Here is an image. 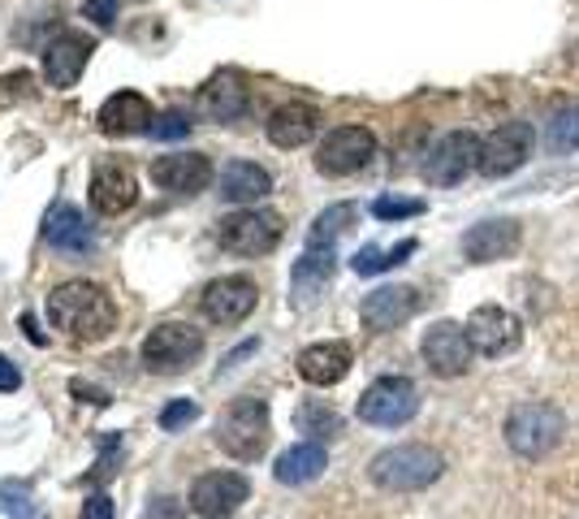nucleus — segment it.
<instances>
[{
    "instance_id": "obj_1",
    "label": "nucleus",
    "mask_w": 579,
    "mask_h": 519,
    "mask_svg": "<svg viewBox=\"0 0 579 519\" xmlns=\"http://www.w3.org/2000/svg\"><path fill=\"white\" fill-rule=\"evenodd\" d=\"M48 320L78 342H100L117 329V303L96 281H66L48 295Z\"/></svg>"
},
{
    "instance_id": "obj_2",
    "label": "nucleus",
    "mask_w": 579,
    "mask_h": 519,
    "mask_svg": "<svg viewBox=\"0 0 579 519\" xmlns=\"http://www.w3.org/2000/svg\"><path fill=\"white\" fill-rule=\"evenodd\" d=\"M441 472H446V459H441L432 446H425V441L389 446V450H381V455L368 463L372 485L386 489V493H416V489H428Z\"/></svg>"
},
{
    "instance_id": "obj_3",
    "label": "nucleus",
    "mask_w": 579,
    "mask_h": 519,
    "mask_svg": "<svg viewBox=\"0 0 579 519\" xmlns=\"http://www.w3.org/2000/svg\"><path fill=\"white\" fill-rule=\"evenodd\" d=\"M269 402L264 399H233L226 411H221V420H217V446L230 455V459H242V463H251V459H260L264 450H269Z\"/></svg>"
},
{
    "instance_id": "obj_4",
    "label": "nucleus",
    "mask_w": 579,
    "mask_h": 519,
    "mask_svg": "<svg viewBox=\"0 0 579 519\" xmlns=\"http://www.w3.org/2000/svg\"><path fill=\"white\" fill-rule=\"evenodd\" d=\"M567 433V416L553 407V402H519V407H510V416H506V441H510V450L515 455H523V459H541L549 455L558 441Z\"/></svg>"
},
{
    "instance_id": "obj_5",
    "label": "nucleus",
    "mask_w": 579,
    "mask_h": 519,
    "mask_svg": "<svg viewBox=\"0 0 579 519\" xmlns=\"http://www.w3.org/2000/svg\"><path fill=\"white\" fill-rule=\"evenodd\" d=\"M143 368L148 372H160V377H173L182 368H191L199 356H203V333L194 325H182V320H164L156 325L152 333L143 338Z\"/></svg>"
},
{
    "instance_id": "obj_6",
    "label": "nucleus",
    "mask_w": 579,
    "mask_h": 519,
    "mask_svg": "<svg viewBox=\"0 0 579 519\" xmlns=\"http://www.w3.org/2000/svg\"><path fill=\"white\" fill-rule=\"evenodd\" d=\"M359 420L377 425V429H398L420 411V390L411 377H377L363 395H359Z\"/></svg>"
},
{
    "instance_id": "obj_7",
    "label": "nucleus",
    "mask_w": 579,
    "mask_h": 519,
    "mask_svg": "<svg viewBox=\"0 0 579 519\" xmlns=\"http://www.w3.org/2000/svg\"><path fill=\"white\" fill-rule=\"evenodd\" d=\"M217 242L233 256H269L281 242V217L264 208H238L230 217H221Z\"/></svg>"
},
{
    "instance_id": "obj_8",
    "label": "nucleus",
    "mask_w": 579,
    "mask_h": 519,
    "mask_svg": "<svg viewBox=\"0 0 579 519\" xmlns=\"http://www.w3.org/2000/svg\"><path fill=\"white\" fill-rule=\"evenodd\" d=\"M532 148H537V126L532 121H506L480 143V173L485 178H510L528 164Z\"/></svg>"
},
{
    "instance_id": "obj_9",
    "label": "nucleus",
    "mask_w": 579,
    "mask_h": 519,
    "mask_svg": "<svg viewBox=\"0 0 579 519\" xmlns=\"http://www.w3.org/2000/svg\"><path fill=\"white\" fill-rule=\"evenodd\" d=\"M372 157H377V134L368 126H338L325 134V143L316 152V169L325 178H350Z\"/></svg>"
},
{
    "instance_id": "obj_10",
    "label": "nucleus",
    "mask_w": 579,
    "mask_h": 519,
    "mask_svg": "<svg viewBox=\"0 0 579 519\" xmlns=\"http://www.w3.org/2000/svg\"><path fill=\"white\" fill-rule=\"evenodd\" d=\"M480 134H471V130H455V134H446L425 160V178L432 187H459L471 169H480Z\"/></svg>"
},
{
    "instance_id": "obj_11",
    "label": "nucleus",
    "mask_w": 579,
    "mask_h": 519,
    "mask_svg": "<svg viewBox=\"0 0 579 519\" xmlns=\"http://www.w3.org/2000/svg\"><path fill=\"white\" fill-rule=\"evenodd\" d=\"M420 356H425L432 377L455 381V377H463L467 368H471V356H476V351H471V342H467L463 325H455V320H437V325L425 333V342H420Z\"/></svg>"
},
{
    "instance_id": "obj_12",
    "label": "nucleus",
    "mask_w": 579,
    "mask_h": 519,
    "mask_svg": "<svg viewBox=\"0 0 579 519\" xmlns=\"http://www.w3.org/2000/svg\"><path fill=\"white\" fill-rule=\"evenodd\" d=\"M519 338H523L519 317L498 308V303H485V308H476V312L467 317V342H471V351L485 356V360H498L506 351H515Z\"/></svg>"
},
{
    "instance_id": "obj_13",
    "label": "nucleus",
    "mask_w": 579,
    "mask_h": 519,
    "mask_svg": "<svg viewBox=\"0 0 579 519\" xmlns=\"http://www.w3.org/2000/svg\"><path fill=\"white\" fill-rule=\"evenodd\" d=\"M420 308H425V299H420L416 286H381V290H372V295L363 299L359 317H363V329H372V333H389V329L407 325Z\"/></svg>"
},
{
    "instance_id": "obj_14",
    "label": "nucleus",
    "mask_w": 579,
    "mask_h": 519,
    "mask_svg": "<svg viewBox=\"0 0 579 519\" xmlns=\"http://www.w3.org/2000/svg\"><path fill=\"white\" fill-rule=\"evenodd\" d=\"M260 303V286L251 278H217L208 290H203V317L212 325H238L256 312Z\"/></svg>"
},
{
    "instance_id": "obj_15",
    "label": "nucleus",
    "mask_w": 579,
    "mask_h": 519,
    "mask_svg": "<svg viewBox=\"0 0 579 519\" xmlns=\"http://www.w3.org/2000/svg\"><path fill=\"white\" fill-rule=\"evenodd\" d=\"M251 485L238 472H208V477L194 480L191 489V511L203 519H230L242 502H247Z\"/></svg>"
},
{
    "instance_id": "obj_16",
    "label": "nucleus",
    "mask_w": 579,
    "mask_h": 519,
    "mask_svg": "<svg viewBox=\"0 0 579 519\" xmlns=\"http://www.w3.org/2000/svg\"><path fill=\"white\" fill-rule=\"evenodd\" d=\"M139 200V178L126 160H104L96 164L91 173V208L104 212V217H117V212H130Z\"/></svg>"
},
{
    "instance_id": "obj_17",
    "label": "nucleus",
    "mask_w": 579,
    "mask_h": 519,
    "mask_svg": "<svg viewBox=\"0 0 579 519\" xmlns=\"http://www.w3.org/2000/svg\"><path fill=\"white\" fill-rule=\"evenodd\" d=\"M91 52H96V43L87 40V36H78V31L57 36V40L43 48V82L57 87V91L74 87L82 79V70H87V61H91Z\"/></svg>"
},
{
    "instance_id": "obj_18",
    "label": "nucleus",
    "mask_w": 579,
    "mask_h": 519,
    "mask_svg": "<svg viewBox=\"0 0 579 519\" xmlns=\"http://www.w3.org/2000/svg\"><path fill=\"white\" fill-rule=\"evenodd\" d=\"M519 242H523V230H519V221H510V217H493V221H480V226H471L463 234V256L471 265H493V260H506V256H515L519 251Z\"/></svg>"
},
{
    "instance_id": "obj_19",
    "label": "nucleus",
    "mask_w": 579,
    "mask_h": 519,
    "mask_svg": "<svg viewBox=\"0 0 579 519\" xmlns=\"http://www.w3.org/2000/svg\"><path fill=\"white\" fill-rule=\"evenodd\" d=\"M152 182L173 191V196H199L208 191L212 182V160L199 157V152H173V157H160L152 164Z\"/></svg>"
},
{
    "instance_id": "obj_20",
    "label": "nucleus",
    "mask_w": 579,
    "mask_h": 519,
    "mask_svg": "<svg viewBox=\"0 0 579 519\" xmlns=\"http://www.w3.org/2000/svg\"><path fill=\"white\" fill-rule=\"evenodd\" d=\"M156 109L148 96L139 91H117L100 104V130L104 134H139V130H152Z\"/></svg>"
},
{
    "instance_id": "obj_21",
    "label": "nucleus",
    "mask_w": 579,
    "mask_h": 519,
    "mask_svg": "<svg viewBox=\"0 0 579 519\" xmlns=\"http://www.w3.org/2000/svg\"><path fill=\"white\" fill-rule=\"evenodd\" d=\"M269 143L272 148H303L316 139V130H320V113L311 109V104H299V100H290V104H281V109H272L269 113Z\"/></svg>"
},
{
    "instance_id": "obj_22",
    "label": "nucleus",
    "mask_w": 579,
    "mask_h": 519,
    "mask_svg": "<svg viewBox=\"0 0 579 519\" xmlns=\"http://www.w3.org/2000/svg\"><path fill=\"white\" fill-rule=\"evenodd\" d=\"M350 363H355V356H350L347 342H316V347L299 351V377L308 386H338L350 372Z\"/></svg>"
},
{
    "instance_id": "obj_23",
    "label": "nucleus",
    "mask_w": 579,
    "mask_h": 519,
    "mask_svg": "<svg viewBox=\"0 0 579 519\" xmlns=\"http://www.w3.org/2000/svg\"><path fill=\"white\" fill-rule=\"evenodd\" d=\"M247 104H251V96H247V87L233 70H221L199 91V113L208 121H238L247 113Z\"/></svg>"
},
{
    "instance_id": "obj_24",
    "label": "nucleus",
    "mask_w": 579,
    "mask_h": 519,
    "mask_svg": "<svg viewBox=\"0 0 579 519\" xmlns=\"http://www.w3.org/2000/svg\"><path fill=\"white\" fill-rule=\"evenodd\" d=\"M43 239H48V247H57V251L78 256V251H91V247H96V230L87 226V217L78 212L74 203H57V208L43 217Z\"/></svg>"
},
{
    "instance_id": "obj_25",
    "label": "nucleus",
    "mask_w": 579,
    "mask_h": 519,
    "mask_svg": "<svg viewBox=\"0 0 579 519\" xmlns=\"http://www.w3.org/2000/svg\"><path fill=\"white\" fill-rule=\"evenodd\" d=\"M269 191H272L269 169H260L256 160H230V164L221 169V200L256 208V200H264Z\"/></svg>"
},
{
    "instance_id": "obj_26",
    "label": "nucleus",
    "mask_w": 579,
    "mask_h": 519,
    "mask_svg": "<svg viewBox=\"0 0 579 519\" xmlns=\"http://www.w3.org/2000/svg\"><path fill=\"white\" fill-rule=\"evenodd\" d=\"M333 269H338L333 247H308V251L299 256V265H295V303H303V308H308L311 299L329 286Z\"/></svg>"
},
{
    "instance_id": "obj_27",
    "label": "nucleus",
    "mask_w": 579,
    "mask_h": 519,
    "mask_svg": "<svg viewBox=\"0 0 579 519\" xmlns=\"http://www.w3.org/2000/svg\"><path fill=\"white\" fill-rule=\"evenodd\" d=\"M325 468H329L325 446H320V441H299V446H290L286 455H277L272 477L281 480V485H308V480H316Z\"/></svg>"
},
{
    "instance_id": "obj_28",
    "label": "nucleus",
    "mask_w": 579,
    "mask_h": 519,
    "mask_svg": "<svg viewBox=\"0 0 579 519\" xmlns=\"http://www.w3.org/2000/svg\"><path fill=\"white\" fill-rule=\"evenodd\" d=\"M416 247L420 242L416 239H402V242H393V247H359L355 256H350V269L359 273V278H377V273H386V269H393V265H402L407 256H416Z\"/></svg>"
},
{
    "instance_id": "obj_29",
    "label": "nucleus",
    "mask_w": 579,
    "mask_h": 519,
    "mask_svg": "<svg viewBox=\"0 0 579 519\" xmlns=\"http://www.w3.org/2000/svg\"><path fill=\"white\" fill-rule=\"evenodd\" d=\"M355 221H359V208H355V203H333V208H325V212L311 221L308 247H333L338 234H347Z\"/></svg>"
},
{
    "instance_id": "obj_30",
    "label": "nucleus",
    "mask_w": 579,
    "mask_h": 519,
    "mask_svg": "<svg viewBox=\"0 0 579 519\" xmlns=\"http://www.w3.org/2000/svg\"><path fill=\"white\" fill-rule=\"evenodd\" d=\"M295 420H299V433H311V438L329 441L342 433V416L333 407H325V402H303Z\"/></svg>"
},
{
    "instance_id": "obj_31",
    "label": "nucleus",
    "mask_w": 579,
    "mask_h": 519,
    "mask_svg": "<svg viewBox=\"0 0 579 519\" xmlns=\"http://www.w3.org/2000/svg\"><path fill=\"white\" fill-rule=\"evenodd\" d=\"M549 148L553 152H576L579 148V104L553 113V121H549Z\"/></svg>"
},
{
    "instance_id": "obj_32",
    "label": "nucleus",
    "mask_w": 579,
    "mask_h": 519,
    "mask_svg": "<svg viewBox=\"0 0 579 519\" xmlns=\"http://www.w3.org/2000/svg\"><path fill=\"white\" fill-rule=\"evenodd\" d=\"M425 212V200H402V196H381L372 203V217L381 221H402V217H420Z\"/></svg>"
},
{
    "instance_id": "obj_33",
    "label": "nucleus",
    "mask_w": 579,
    "mask_h": 519,
    "mask_svg": "<svg viewBox=\"0 0 579 519\" xmlns=\"http://www.w3.org/2000/svg\"><path fill=\"white\" fill-rule=\"evenodd\" d=\"M194 416H199V407H194L191 399H178V402H169L164 411H160V429L164 433H178V429H187Z\"/></svg>"
},
{
    "instance_id": "obj_34",
    "label": "nucleus",
    "mask_w": 579,
    "mask_h": 519,
    "mask_svg": "<svg viewBox=\"0 0 579 519\" xmlns=\"http://www.w3.org/2000/svg\"><path fill=\"white\" fill-rule=\"evenodd\" d=\"M187 130H191V118H187V113H178V109H173V113H164V118H156V126H152L156 139H182Z\"/></svg>"
},
{
    "instance_id": "obj_35",
    "label": "nucleus",
    "mask_w": 579,
    "mask_h": 519,
    "mask_svg": "<svg viewBox=\"0 0 579 519\" xmlns=\"http://www.w3.org/2000/svg\"><path fill=\"white\" fill-rule=\"evenodd\" d=\"M143 519H187V507H182L178 498L160 493V498H152V502H148V511H143Z\"/></svg>"
},
{
    "instance_id": "obj_36",
    "label": "nucleus",
    "mask_w": 579,
    "mask_h": 519,
    "mask_svg": "<svg viewBox=\"0 0 579 519\" xmlns=\"http://www.w3.org/2000/svg\"><path fill=\"white\" fill-rule=\"evenodd\" d=\"M82 13H87L96 27H113L117 22V0H82Z\"/></svg>"
},
{
    "instance_id": "obj_37",
    "label": "nucleus",
    "mask_w": 579,
    "mask_h": 519,
    "mask_svg": "<svg viewBox=\"0 0 579 519\" xmlns=\"http://www.w3.org/2000/svg\"><path fill=\"white\" fill-rule=\"evenodd\" d=\"M82 519H117V507L104 498V493H96V498L82 502Z\"/></svg>"
},
{
    "instance_id": "obj_38",
    "label": "nucleus",
    "mask_w": 579,
    "mask_h": 519,
    "mask_svg": "<svg viewBox=\"0 0 579 519\" xmlns=\"http://www.w3.org/2000/svg\"><path fill=\"white\" fill-rule=\"evenodd\" d=\"M18 386H22V372H18L13 363H9V360H4V356H0V395H13Z\"/></svg>"
},
{
    "instance_id": "obj_39",
    "label": "nucleus",
    "mask_w": 579,
    "mask_h": 519,
    "mask_svg": "<svg viewBox=\"0 0 579 519\" xmlns=\"http://www.w3.org/2000/svg\"><path fill=\"white\" fill-rule=\"evenodd\" d=\"M70 390H74L78 399L96 402V407H104V402H109V395H104V390H96V386H82V381H74V386H70Z\"/></svg>"
}]
</instances>
